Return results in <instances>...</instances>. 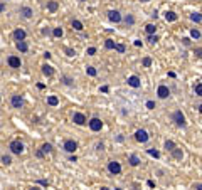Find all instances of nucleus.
<instances>
[{
  "mask_svg": "<svg viewBox=\"0 0 202 190\" xmlns=\"http://www.w3.org/2000/svg\"><path fill=\"white\" fill-rule=\"evenodd\" d=\"M148 40H150L152 44H155L157 40H158V37H157V36H153V34H150V36H148Z\"/></svg>",
  "mask_w": 202,
  "mask_h": 190,
  "instance_id": "obj_37",
  "label": "nucleus"
},
{
  "mask_svg": "<svg viewBox=\"0 0 202 190\" xmlns=\"http://www.w3.org/2000/svg\"><path fill=\"white\" fill-rule=\"evenodd\" d=\"M147 153L148 155H152V157H155V158H158L160 157V153L157 150H153V148H150V150H147Z\"/></svg>",
  "mask_w": 202,
  "mask_h": 190,
  "instance_id": "obj_32",
  "label": "nucleus"
},
{
  "mask_svg": "<svg viewBox=\"0 0 202 190\" xmlns=\"http://www.w3.org/2000/svg\"><path fill=\"white\" fill-rule=\"evenodd\" d=\"M39 185H42V187H49V182H47V180H39Z\"/></svg>",
  "mask_w": 202,
  "mask_h": 190,
  "instance_id": "obj_42",
  "label": "nucleus"
},
{
  "mask_svg": "<svg viewBox=\"0 0 202 190\" xmlns=\"http://www.w3.org/2000/svg\"><path fill=\"white\" fill-rule=\"evenodd\" d=\"M135 138H137L138 143H147V141H148V133L145 131V130H137V133H135Z\"/></svg>",
  "mask_w": 202,
  "mask_h": 190,
  "instance_id": "obj_6",
  "label": "nucleus"
},
{
  "mask_svg": "<svg viewBox=\"0 0 202 190\" xmlns=\"http://www.w3.org/2000/svg\"><path fill=\"white\" fill-rule=\"evenodd\" d=\"M15 47H17V51H20V52H27L29 46H27L25 40H17V42H15Z\"/></svg>",
  "mask_w": 202,
  "mask_h": 190,
  "instance_id": "obj_12",
  "label": "nucleus"
},
{
  "mask_svg": "<svg viewBox=\"0 0 202 190\" xmlns=\"http://www.w3.org/2000/svg\"><path fill=\"white\" fill-rule=\"evenodd\" d=\"M155 30H157V27L153 25V24H147V25H145V32H147L148 36H150V34H155Z\"/></svg>",
  "mask_w": 202,
  "mask_h": 190,
  "instance_id": "obj_20",
  "label": "nucleus"
},
{
  "mask_svg": "<svg viewBox=\"0 0 202 190\" xmlns=\"http://www.w3.org/2000/svg\"><path fill=\"white\" fill-rule=\"evenodd\" d=\"M72 121H74L76 124H84V123H86V116H84L83 113H74Z\"/></svg>",
  "mask_w": 202,
  "mask_h": 190,
  "instance_id": "obj_11",
  "label": "nucleus"
},
{
  "mask_svg": "<svg viewBox=\"0 0 202 190\" xmlns=\"http://www.w3.org/2000/svg\"><path fill=\"white\" fill-rule=\"evenodd\" d=\"M115 49H116L118 52H121V54L125 52V46H123V44H116V46H115Z\"/></svg>",
  "mask_w": 202,
  "mask_h": 190,
  "instance_id": "obj_38",
  "label": "nucleus"
},
{
  "mask_svg": "<svg viewBox=\"0 0 202 190\" xmlns=\"http://www.w3.org/2000/svg\"><path fill=\"white\" fill-rule=\"evenodd\" d=\"M47 104H49V106H57L59 99L56 98V96H49V98H47Z\"/></svg>",
  "mask_w": 202,
  "mask_h": 190,
  "instance_id": "obj_18",
  "label": "nucleus"
},
{
  "mask_svg": "<svg viewBox=\"0 0 202 190\" xmlns=\"http://www.w3.org/2000/svg\"><path fill=\"white\" fill-rule=\"evenodd\" d=\"M72 29H74V30H83L84 25L79 22V20H72Z\"/></svg>",
  "mask_w": 202,
  "mask_h": 190,
  "instance_id": "obj_22",
  "label": "nucleus"
},
{
  "mask_svg": "<svg viewBox=\"0 0 202 190\" xmlns=\"http://www.w3.org/2000/svg\"><path fill=\"white\" fill-rule=\"evenodd\" d=\"M52 34H54V37H62V29L61 27H56V29L52 30Z\"/></svg>",
  "mask_w": 202,
  "mask_h": 190,
  "instance_id": "obj_31",
  "label": "nucleus"
},
{
  "mask_svg": "<svg viewBox=\"0 0 202 190\" xmlns=\"http://www.w3.org/2000/svg\"><path fill=\"white\" fill-rule=\"evenodd\" d=\"M9 148H10V151L12 153H15V155H20L22 151H24V145H22L20 141H10V145H9Z\"/></svg>",
  "mask_w": 202,
  "mask_h": 190,
  "instance_id": "obj_2",
  "label": "nucleus"
},
{
  "mask_svg": "<svg viewBox=\"0 0 202 190\" xmlns=\"http://www.w3.org/2000/svg\"><path fill=\"white\" fill-rule=\"evenodd\" d=\"M10 104H12V108H15V110H20V108L24 106V99H22V96L14 94L10 98Z\"/></svg>",
  "mask_w": 202,
  "mask_h": 190,
  "instance_id": "obj_3",
  "label": "nucleus"
},
{
  "mask_svg": "<svg viewBox=\"0 0 202 190\" xmlns=\"http://www.w3.org/2000/svg\"><path fill=\"white\" fill-rule=\"evenodd\" d=\"M195 56H197L199 59H202V47L200 49H195Z\"/></svg>",
  "mask_w": 202,
  "mask_h": 190,
  "instance_id": "obj_43",
  "label": "nucleus"
},
{
  "mask_svg": "<svg viewBox=\"0 0 202 190\" xmlns=\"http://www.w3.org/2000/svg\"><path fill=\"white\" fill-rule=\"evenodd\" d=\"M199 111H200V114H202V104H200V106H199Z\"/></svg>",
  "mask_w": 202,
  "mask_h": 190,
  "instance_id": "obj_46",
  "label": "nucleus"
},
{
  "mask_svg": "<svg viewBox=\"0 0 202 190\" xmlns=\"http://www.w3.org/2000/svg\"><path fill=\"white\" fill-rule=\"evenodd\" d=\"M195 94L202 96V84H197V86H195Z\"/></svg>",
  "mask_w": 202,
  "mask_h": 190,
  "instance_id": "obj_34",
  "label": "nucleus"
},
{
  "mask_svg": "<svg viewBox=\"0 0 202 190\" xmlns=\"http://www.w3.org/2000/svg\"><path fill=\"white\" fill-rule=\"evenodd\" d=\"M2 163H4V165H10L12 163V158L9 157V155H4V157H2Z\"/></svg>",
  "mask_w": 202,
  "mask_h": 190,
  "instance_id": "obj_30",
  "label": "nucleus"
},
{
  "mask_svg": "<svg viewBox=\"0 0 202 190\" xmlns=\"http://www.w3.org/2000/svg\"><path fill=\"white\" fill-rule=\"evenodd\" d=\"M147 185H148V187H155V183H153V180H148Z\"/></svg>",
  "mask_w": 202,
  "mask_h": 190,
  "instance_id": "obj_45",
  "label": "nucleus"
},
{
  "mask_svg": "<svg viewBox=\"0 0 202 190\" xmlns=\"http://www.w3.org/2000/svg\"><path fill=\"white\" fill-rule=\"evenodd\" d=\"M47 8H49L50 12H56V10H57V2H54V0L49 2V4H47Z\"/></svg>",
  "mask_w": 202,
  "mask_h": 190,
  "instance_id": "obj_25",
  "label": "nucleus"
},
{
  "mask_svg": "<svg viewBox=\"0 0 202 190\" xmlns=\"http://www.w3.org/2000/svg\"><path fill=\"white\" fill-rule=\"evenodd\" d=\"M66 54L69 56V57H72V56H76V52L72 51V49H69V47H66Z\"/></svg>",
  "mask_w": 202,
  "mask_h": 190,
  "instance_id": "obj_39",
  "label": "nucleus"
},
{
  "mask_svg": "<svg viewBox=\"0 0 202 190\" xmlns=\"http://www.w3.org/2000/svg\"><path fill=\"white\" fill-rule=\"evenodd\" d=\"M190 19L194 20V22H200V20H202V15L197 14V12H194V14H190Z\"/></svg>",
  "mask_w": 202,
  "mask_h": 190,
  "instance_id": "obj_27",
  "label": "nucleus"
},
{
  "mask_svg": "<svg viewBox=\"0 0 202 190\" xmlns=\"http://www.w3.org/2000/svg\"><path fill=\"white\" fill-rule=\"evenodd\" d=\"M165 150L167 151H173V150H175V143L170 141V140H167V141H165Z\"/></svg>",
  "mask_w": 202,
  "mask_h": 190,
  "instance_id": "obj_21",
  "label": "nucleus"
},
{
  "mask_svg": "<svg viewBox=\"0 0 202 190\" xmlns=\"http://www.w3.org/2000/svg\"><path fill=\"white\" fill-rule=\"evenodd\" d=\"M14 39L15 40H24L25 39V30L24 29H15L14 30Z\"/></svg>",
  "mask_w": 202,
  "mask_h": 190,
  "instance_id": "obj_14",
  "label": "nucleus"
},
{
  "mask_svg": "<svg viewBox=\"0 0 202 190\" xmlns=\"http://www.w3.org/2000/svg\"><path fill=\"white\" fill-rule=\"evenodd\" d=\"M140 2H148V0H140Z\"/></svg>",
  "mask_w": 202,
  "mask_h": 190,
  "instance_id": "obj_47",
  "label": "nucleus"
},
{
  "mask_svg": "<svg viewBox=\"0 0 202 190\" xmlns=\"http://www.w3.org/2000/svg\"><path fill=\"white\" fill-rule=\"evenodd\" d=\"M108 170L113 173V175H118V173L121 172V165H120L118 161H110V163H108Z\"/></svg>",
  "mask_w": 202,
  "mask_h": 190,
  "instance_id": "obj_9",
  "label": "nucleus"
},
{
  "mask_svg": "<svg viewBox=\"0 0 202 190\" xmlns=\"http://www.w3.org/2000/svg\"><path fill=\"white\" fill-rule=\"evenodd\" d=\"M108 19H110V22H113V24H118V22H121V20H123L121 14H120L118 10H110L108 12Z\"/></svg>",
  "mask_w": 202,
  "mask_h": 190,
  "instance_id": "obj_5",
  "label": "nucleus"
},
{
  "mask_svg": "<svg viewBox=\"0 0 202 190\" xmlns=\"http://www.w3.org/2000/svg\"><path fill=\"white\" fill-rule=\"evenodd\" d=\"M147 108H148V110H153V108H155V103H153V101H147Z\"/></svg>",
  "mask_w": 202,
  "mask_h": 190,
  "instance_id": "obj_41",
  "label": "nucleus"
},
{
  "mask_svg": "<svg viewBox=\"0 0 202 190\" xmlns=\"http://www.w3.org/2000/svg\"><path fill=\"white\" fill-rule=\"evenodd\" d=\"M128 161H130V165H131V167H138V165H140V158H138L137 155H131V157H130V160H128Z\"/></svg>",
  "mask_w": 202,
  "mask_h": 190,
  "instance_id": "obj_19",
  "label": "nucleus"
},
{
  "mask_svg": "<svg viewBox=\"0 0 202 190\" xmlns=\"http://www.w3.org/2000/svg\"><path fill=\"white\" fill-rule=\"evenodd\" d=\"M192 188H197V190H202V183H194Z\"/></svg>",
  "mask_w": 202,
  "mask_h": 190,
  "instance_id": "obj_44",
  "label": "nucleus"
},
{
  "mask_svg": "<svg viewBox=\"0 0 202 190\" xmlns=\"http://www.w3.org/2000/svg\"><path fill=\"white\" fill-rule=\"evenodd\" d=\"M96 54V47H89L88 49V56H94Z\"/></svg>",
  "mask_w": 202,
  "mask_h": 190,
  "instance_id": "obj_40",
  "label": "nucleus"
},
{
  "mask_svg": "<svg viewBox=\"0 0 202 190\" xmlns=\"http://www.w3.org/2000/svg\"><path fill=\"white\" fill-rule=\"evenodd\" d=\"M157 94H158L160 99H165V98H169V96H170V89L162 84V86H158V89H157Z\"/></svg>",
  "mask_w": 202,
  "mask_h": 190,
  "instance_id": "obj_8",
  "label": "nucleus"
},
{
  "mask_svg": "<svg viewBox=\"0 0 202 190\" xmlns=\"http://www.w3.org/2000/svg\"><path fill=\"white\" fill-rule=\"evenodd\" d=\"M7 64L10 67H14V69H19V67H20V59H19L17 56H10V57L7 59Z\"/></svg>",
  "mask_w": 202,
  "mask_h": 190,
  "instance_id": "obj_10",
  "label": "nucleus"
},
{
  "mask_svg": "<svg viewBox=\"0 0 202 190\" xmlns=\"http://www.w3.org/2000/svg\"><path fill=\"white\" fill-rule=\"evenodd\" d=\"M143 66H145V67H150V66H152V59H150V57H145V59H143Z\"/></svg>",
  "mask_w": 202,
  "mask_h": 190,
  "instance_id": "obj_35",
  "label": "nucleus"
},
{
  "mask_svg": "<svg viewBox=\"0 0 202 190\" xmlns=\"http://www.w3.org/2000/svg\"><path fill=\"white\" fill-rule=\"evenodd\" d=\"M20 14H22V17L30 19V17H32V8H30V7H22L20 8Z\"/></svg>",
  "mask_w": 202,
  "mask_h": 190,
  "instance_id": "obj_16",
  "label": "nucleus"
},
{
  "mask_svg": "<svg viewBox=\"0 0 202 190\" xmlns=\"http://www.w3.org/2000/svg\"><path fill=\"white\" fill-rule=\"evenodd\" d=\"M140 79H138L137 76H131L128 77V86H131V88H140Z\"/></svg>",
  "mask_w": 202,
  "mask_h": 190,
  "instance_id": "obj_15",
  "label": "nucleus"
},
{
  "mask_svg": "<svg viewBox=\"0 0 202 190\" xmlns=\"http://www.w3.org/2000/svg\"><path fill=\"white\" fill-rule=\"evenodd\" d=\"M64 150L69 151V153H74L78 150V143L74 140H68V141H64Z\"/></svg>",
  "mask_w": 202,
  "mask_h": 190,
  "instance_id": "obj_7",
  "label": "nucleus"
},
{
  "mask_svg": "<svg viewBox=\"0 0 202 190\" xmlns=\"http://www.w3.org/2000/svg\"><path fill=\"white\" fill-rule=\"evenodd\" d=\"M190 36H192V39H200V32H199L197 29H192L190 30Z\"/></svg>",
  "mask_w": 202,
  "mask_h": 190,
  "instance_id": "obj_29",
  "label": "nucleus"
},
{
  "mask_svg": "<svg viewBox=\"0 0 202 190\" xmlns=\"http://www.w3.org/2000/svg\"><path fill=\"white\" fill-rule=\"evenodd\" d=\"M165 19H167V22H175V20H177V14H175V12H172V10H169L165 14Z\"/></svg>",
  "mask_w": 202,
  "mask_h": 190,
  "instance_id": "obj_17",
  "label": "nucleus"
},
{
  "mask_svg": "<svg viewBox=\"0 0 202 190\" xmlns=\"http://www.w3.org/2000/svg\"><path fill=\"white\" fill-rule=\"evenodd\" d=\"M172 153H173V157H175L177 160H180V158L184 157V151H182V150H179V148H175V150H173Z\"/></svg>",
  "mask_w": 202,
  "mask_h": 190,
  "instance_id": "obj_26",
  "label": "nucleus"
},
{
  "mask_svg": "<svg viewBox=\"0 0 202 190\" xmlns=\"http://www.w3.org/2000/svg\"><path fill=\"white\" fill-rule=\"evenodd\" d=\"M115 46H116L115 40H111V39H106V40H105V47H106V49H115Z\"/></svg>",
  "mask_w": 202,
  "mask_h": 190,
  "instance_id": "obj_24",
  "label": "nucleus"
},
{
  "mask_svg": "<svg viewBox=\"0 0 202 190\" xmlns=\"http://www.w3.org/2000/svg\"><path fill=\"white\" fill-rule=\"evenodd\" d=\"M79 2H86V0H79Z\"/></svg>",
  "mask_w": 202,
  "mask_h": 190,
  "instance_id": "obj_48",
  "label": "nucleus"
},
{
  "mask_svg": "<svg viewBox=\"0 0 202 190\" xmlns=\"http://www.w3.org/2000/svg\"><path fill=\"white\" fill-rule=\"evenodd\" d=\"M42 150L46 151V153H50V151H52V146H50L49 143H44V145H42Z\"/></svg>",
  "mask_w": 202,
  "mask_h": 190,
  "instance_id": "obj_33",
  "label": "nucleus"
},
{
  "mask_svg": "<svg viewBox=\"0 0 202 190\" xmlns=\"http://www.w3.org/2000/svg\"><path fill=\"white\" fill-rule=\"evenodd\" d=\"M42 74H44V76H47V77H50L52 74H54V67L49 66V64H44V66H42Z\"/></svg>",
  "mask_w": 202,
  "mask_h": 190,
  "instance_id": "obj_13",
  "label": "nucleus"
},
{
  "mask_svg": "<svg viewBox=\"0 0 202 190\" xmlns=\"http://www.w3.org/2000/svg\"><path fill=\"white\" fill-rule=\"evenodd\" d=\"M62 83L68 84V86H71V84H72V79H71V77H68V76H64V77H62Z\"/></svg>",
  "mask_w": 202,
  "mask_h": 190,
  "instance_id": "obj_36",
  "label": "nucleus"
},
{
  "mask_svg": "<svg viewBox=\"0 0 202 190\" xmlns=\"http://www.w3.org/2000/svg\"><path fill=\"white\" fill-rule=\"evenodd\" d=\"M172 118H173L177 126H185V116H184L182 111H175V113L172 114Z\"/></svg>",
  "mask_w": 202,
  "mask_h": 190,
  "instance_id": "obj_4",
  "label": "nucleus"
},
{
  "mask_svg": "<svg viewBox=\"0 0 202 190\" xmlns=\"http://www.w3.org/2000/svg\"><path fill=\"white\" fill-rule=\"evenodd\" d=\"M123 20H125L126 25H133V24H135V17H133V15H126Z\"/></svg>",
  "mask_w": 202,
  "mask_h": 190,
  "instance_id": "obj_23",
  "label": "nucleus"
},
{
  "mask_svg": "<svg viewBox=\"0 0 202 190\" xmlns=\"http://www.w3.org/2000/svg\"><path fill=\"white\" fill-rule=\"evenodd\" d=\"M88 124H89V128L93 130V131H101V128H103V121H101L99 118H91V120L88 121Z\"/></svg>",
  "mask_w": 202,
  "mask_h": 190,
  "instance_id": "obj_1",
  "label": "nucleus"
},
{
  "mask_svg": "<svg viewBox=\"0 0 202 190\" xmlns=\"http://www.w3.org/2000/svg\"><path fill=\"white\" fill-rule=\"evenodd\" d=\"M86 74L88 76H96V69L93 66H86Z\"/></svg>",
  "mask_w": 202,
  "mask_h": 190,
  "instance_id": "obj_28",
  "label": "nucleus"
}]
</instances>
